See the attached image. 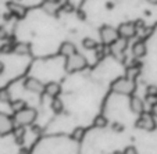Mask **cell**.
I'll return each instance as SVG.
<instances>
[{
  "label": "cell",
  "instance_id": "6da1fadb",
  "mask_svg": "<svg viewBox=\"0 0 157 154\" xmlns=\"http://www.w3.org/2000/svg\"><path fill=\"white\" fill-rule=\"evenodd\" d=\"M111 90L117 95H122V96H132V93L136 89V83L135 81L129 79L127 77H120L111 83Z\"/></svg>",
  "mask_w": 157,
  "mask_h": 154
},
{
  "label": "cell",
  "instance_id": "7a4b0ae2",
  "mask_svg": "<svg viewBox=\"0 0 157 154\" xmlns=\"http://www.w3.org/2000/svg\"><path fill=\"white\" fill-rule=\"evenodd\" d=\"M38 118V111L32 107H27L21 108L20 111H17L14 115V122L18 126H27V125H32Z\"/></svg>",
  "mask_w": 157,
  "mask_h": 154
},
{
  "label": "cell",
  "instance_id": "3957f363",
  "mask_svg": "<svg viewBox=\"0 0 157 154\" xmlns=\"http://www.w3.org/2000/svg\"><path fill=\"white\" fill-rule=\"evenodd\" d=\"M65 58H67V61H65V69H67V72L82 71V69H85L88 67V60L82 54L78 53V51L68 57H65Z\"/></svg>",
  "mask_w": 157,
  "mask_h": 154
},
{
  "label": "cell",
  "instance_id": "277c9868",
  "mask_svg": "<svg viewBox=\"0 0 157 154\" xmlns=\"http://www.w3.org/2000/svg\"><path fill=\"white\" fill-rule=\"evenodd\" d=\"M109 49H110L111 56H114L118 60H122L125 57V51H127V49H128V39L118 36V38L109 46Z\"/></svg>",
  "mask_w": 157,
  "mask_h": 154
},
{
  "label": "cell",
  "instance_id": "5b68a950",
  "mask_svg": "<svg viewBox=\"0 0 157 154\" xmlns=\"http://www.w3.org/2000/svg\"><path fill=\"white\" fill-rule=\"evenodd\" d=\"M135 125H136V128L143 129V130H147V132L154 130L157 126L154 117L151 115L150 113H145V111H143L142 114H139V118L136 119V124Z\"/></svg>",
  "mask_w": 157,
  "mask_h": 154
},
{
  "label": "cell",
  "instance_id": "8992f818",
  "mask_svg": "<svg viewBox=\"0 0 157 154\" xmlns=\"http://www.w3.org/2000/svg\"><path fill=\"white\" fill-rule=\"evenodd\" d=\"M99 36H100V40L104 46H110L120 35L116 28L110 27V25H104V27H101L100 31H99Z\"/></svg>",
  "mask_w": 157,
  "mask_h": 154
},
{
  "label": "cell",
  "instance_id": "52a82bcc",
  "mask_svg": "<svg viewBox=\"0 0 157 154\" xmlns=\"http://www.w3.org/2000/svg\"><path fill=\"white\" fill-rule=\"evenodd\" d=\"M14 132V119L6 113H0V136Z\"/></svg>",
  "mask_w": 157,
  "mask_h": 154
},
{
  "label": "cell",
  "instance_id": "ba28073f",
  "mask_svg": "<svg viewBox=\"0 0 157 154\" xmlns=\"http://www.w3.org/2000/svg\"><path fill=\"white\" fill-rule=\"evenodd\" d=\"M117 31H118V35L125 39H131L133 36H136L138 33V29L133 22H122V24H120Z\"/></svg>",
  "mask_w": 157,
  "mask_h": 154
},
{
  "label": "cell",
  "instance_id": "9c48e42d",
  "mask_svg": "<svg viewBox=\"0 0 157 154\" xmlns=\"http://www.w3.org/2000/svg\"><path fill=\"white\" fill-rule=\"evenodd\" d=\"M43 88L44 85L38 79V78H27L24 81V89L28 90V92H32V93H42L43 92Z\"/></svg>",
  "mask_w": 157,
  "mask_h": 154
},
{
  "label": "cell",
  "instance_id": "30bf717a",
  "mask_svg": "<svg viewBox=\"0 0 157 154\" xmlns=\"http://www.w3.org/2000/svg\"><path fill=\"white\" fill-rule=\"evenodd\" d=\"M129 108L133 114H138V115H139V114H142L143 111H145V103H143V100L140 97H138V96H131Z\"/></svg>",
  "mask_w": 157,
  "mask_h": 154
},
{
  "label": "cell",
  "instance_id": "8fae6325",
  "mask_svg": "<svg viewBox=\"0 0 157 154\" xmlns=\"http://www.w3.org/2000/svg\"><path fill=\"white\" fill-rule=\"evenodd\" d=\"M7 9L17 18H24L25 15H27V9H25L22 4L15 3V2H9V3H7Z\"/></svg>",
  "mask_w": 157,
  "mask_h": 154
},
{
  "label": "cell",
  "instance_id": "7c38bea8",
  "mask_svg": "<svg viewBox=\"0 0 157 154\" xmlns=\"http://www.w3.org/2000/svg\"><path fill=\"white\" fill-rule=\"evenodd\" d=\"M132 56L135 57V58H142V57L146 56V53H147V47H146V43L143 40H138L135 42L132 45Z\"/></svg>",
  "mask_w": 157,
  "mask_h": 154
},
{
  "label": "cell",
  "instance_id": "4fadbf2b",
  "mask_svg": "<svg viewBox=\"0 0 157 154\" xmlns=\"http://www.w3.org/2000/svg\"><path fill=\"white\" fill-rule=\"evenodd\" d=\"M43 92H44V95L50 96L52 99L59 97V95L61 93V86H60L57 82H49L44 85Z\"/></svg>",
  "mask_w": 157,
  "mask_h": 154
},
{
  "label": "cell",
  "instance_id": "5bb4252c",
  "mask_svg": "<svg viewBox=\"0 0 157 154\" xmlns=\"http://www.w3.org/2000/svg\"><path fill=\"white\" fill-rule=\"evenodd\" d=\"M74 53H77V47H75V45L71 43V42H64V43L60 46V54H61V56L68 57Z\"/></svg>",
  "mask_w": 157,
  "mask_h": 154
},
{
  "label": "cell",
  "instance_id": "9a60e30c",
  "mask_svg": "<svg viewBox=\"0 0 157 154\" xmlns=\"http://www.w3.org/2000/svg\"><path fill=\"white\" fill-rule=\"evenodd\" d=\"M13 51L18 56H28L31 53V49H29V45L28 43H24V42H20L17 45L13 47Z\"/></svg>",
  "mask_w": 157,
  "mask_h": 154
},
{
  "label": "cell",
  "instance_id": "2e32d148",
  "mask_svg": "<svg viewBox=\"0 0 157 154\" xmlns=\"http://www.w3.org/2000/svg\"><path fill=\"white\" fill-rule=\"evenodd\" d=\"M59 9H60V4L57 3V2L48 0V2H44L43 3V10L50 15H56L57 13H59Z\"/></svg>",
  "mask_w": 157,
  "mask_h": 154
},
{
  "label": "cell",
  "instance_id": "e0dca14e",
  "mask_svg": "<svg viewBox=\"0 0 157 154\" xmlns=\"http://www.w3.org/2000/svg\"><path fill=\"white\" fill-rule=\"evenodd\" d=\"M99 46V43L93 38H83L82 40V47L86 50H96Z\"/></svg>",
  "mask_w": 157,
  "mask_h": 154
},
{
  "label": "cell",
  "instance_id": "ac0fdd59",
  "mask_svg": "<svg viewBox=\"0 0 157 154\" xmlns=\"http://www.w3.org/2000/svg\"><path fill=\"white\" fill-rule=\"evenodd\" d=\"M52 110H53L54 114H61L63 110H64V104H63V101L60 100L59 97H54L53 100H52Z\"/></svg>",
  "mask_w": 157,
  "mask_h": 154
},
{
  "label": "cell",
  "instance_id": "d6986e66",
  "mask_svg": "<svg viewBox=\"0 0 157 154\" xmlns=\"http://www.w3.org/2000/svg\"><path fill=\"white\" fill-rule=\"evenodd\" d=\"M83 136H85V129H83L82 126L75 128L74 132L71 133V137L75 140V142H81V140L83 139Z\"/></svg>",
  "mask_w": 157,
  "mask_h": 154
},
{
  "label": "cell",
  "instance_id": "ffe728a7",
  "mask_svg": "<svg viewBox=\"0 0 157 154\" xmlns=\"http://www.w3.org/2000/svg\"><path fill=\"white\" fill-rule=\"evenodd\" d=\"M107 124H109V121H107V118H106L104 115H96L95 121H93V126L100 128V129L106 128V126H107Z\"/></svg>",
  "mask_w": 157,
  "mask_h": 154
},
{
  "label": "cell",
  "instance_id": "44dd1931",
  "mask_svg": "<svg viewBox=\"0 0 157 154\" xmlns=\"http://www.w3.org/2000/svg\"><path fill=\"white\" fill-rule=\"evenodd\" d=\"M11 101V93L9 92V89L2 88L0 89V103H10Z\"/></svg>",
  "mask_w": 157,
  "mask_h": 154
},
{
  "label": "cell",
  "instance_id": "7402d4cb",
  "mask_svg": "<svg viewBox=\"0 0 157 154\" xmlns=\"http://www.w3.org/2000/svg\"><path fill=\"white\" fill-rule=\"evenodd\" d=\"M146 96L149 99H156L157 100V85H149L146 88Z\"/></svg>",
  "mask_w": 157,
  "mask_h": 154
},
{
  "label": "cell",
  "instance_id": "603a6c76",
  "mask_svg": "<svg viewBox=\"0 0 157 154\" xmlns=\"http://www.w3.org/2000/svg\"><path fill=\"white\" fill-rule=\"evenodd\" d=\"M25 101L22 100H15V101H10V107H11V110L14 111V113H17V111H20L21 108H24L25 107Z\"/></svg>",
  "mask_w": 157,
  "mask_h": 154
},
{
  "label": "cell",
  "instance_id": "cb8c5ba5",
  "mask_svg": "<svg viewBox=\"0 0 157 154\" xmlns=\"http://www.w3.org/2000/svg\"><path fill=\"white\" fill-rule=\"evenodd\" d=\"M138 75H139V68L133 65V67H129V68H128L127 75H125V77L129 78V79H132V81H135V78H136Z\"/></svg>",
  "mask_w": 157,
  "mask_h": 154
},
{
  "label": "cell",
  "instance_id": "d4e9b609",
  "mask_svg": "<svg viewBox=\"0 0 157 154\" xmlns=\"http://www.w3.org/2000/svg\"><path fill=\"white\" fill-rule=\"evenodd\" d=\"M122 154H138V150L135 146H128L127 148L124 150V153Z\"/></svg>",
  "mask_w": 157,
  "mask_h": 154
},
{
  "label": "cell",
  "instance_id": "484cf974",
  "mask_svg": "<svg viewBox=\"0 0 157 154\" xmlns=\"http://www.w3.org/2000/svg\"><path fill=\"white\" fill-rule=\"evenodd\" d=\"M150 114L154 117V118H157V100L151 103V107H150Z\"/></svg>",
  "mask_w": 157,
  "mask_h": 154
},
{
  "label": "cell",
  "instance_id": "4316f807",
  "mask_svg": "<svg viewBox=\"0 0 157 154\" xmlns=\"http://www.w3.org/2000/svg\"><path fill=\"white\" fill-rule=\"evenodd\" d=\"M111 128H113L116 132H122V130H124V125L120 124V122H114V124L111 125Z\"/></svg>",
  "mask_w": 157,
  "mask_h": 154
},
{
  "label": "cell",
  "instance_id": "83f0119b",
  "mask_svg": "<svg viewBox=\"0 0 157 154\" xmlns=\"http://www.w3.org/2000/svg\"><path fill=\"white\" fill-rule=\"evenodd\" d=\"M7 39V31L3 27H0V40H4Z\"/></svg>",
  "mask_w": 157,
  "mask_h": 154
},
{
  "label": "cell",
  "instance_id": "f1b7e54d",
  "mask_svg": "<svg viewBox=\"0 0 157 154\" xmlns=\"http://www.w3.org/2000/svg\"><path fill=\"white\" fill-rule=\"evenodd\" d=\"M3 72H4V64L3 62H0V75L3 74Z\"/></svg>",
  "mask_w": 157,
  "mask_h": 154
},
{
  "label": "cell",
  "instance_id": "f546056e",
  "mask_svg": "<svg viewBox=\"0 0 157 154\" xmlns=\"http://www.w3.org/2000/svg\"><path fill=\"white\" fill-rule=\"evenodd\" d=\"M149 4H153V6H157V0H147Z\"/></svg>",
  "mask_w": 157,
  "mask_h": 154
},
{
  "label": "cell",
  "instance_id": "4dcf8cb0",
  "mask_svg": "<svg viewBox=\"0 0 157 154\" xmlns=\"http://www.w3.org/2000/svg\"><path fill=\"white\" fill-rule=\"evenodd\" d=\"M20 154H28V153H24V151H21V153Z\"/></svg>",
  "mask_w": 157,
  "mask_h": 154
},
{
  "label": "cell",
  "instance_id": "1f68e13d",
  "mask_svg": "<svg viewBox=\"0 0 157 154\" xmlns=\"http://www.w3.org/2000/svg\"><path fill=\"white\" fill-rule=\"evenodd\" d=\"M0 15H2V14H0Z\"/></svg>",
  "mask_w": 157,
  "mask_h": 154
}]
</instances>
